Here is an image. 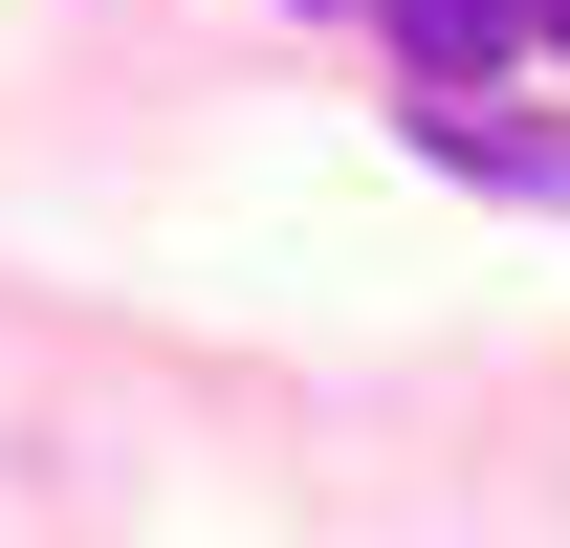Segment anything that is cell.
<instances>
[{
    "label": "cell",
    "mask_w": 570,
    "mask_h": 548,
    "mask_svg": "<svg viewBox=\"0 0 570 548\" xmlns=\"http://www.w3.org/2000/svg\"><path fill=\"white\" fill-rule=\"evenodd\" d=\"M395 133H417L439 176H483V198H570V133H527V110H483V88H417Z\"/></svg>",
    "instance_id": "obj_1"
},
{
    "label": "cell",
    "mask_w": 570,
    "mask_h": 548,
    "mask_svg": "<svg viewBox=\"0 0 570 548\" xmlns=\"http://www.w3.org/2000/svg\"><path fill=\"white\" fill-rule=\"evenodd\" d=\"M504 45H527V0H395V67L417 88H483Z\"/></svg>",
    "instance_id": "obj_2"
},
{
    "label": "cell",
    "mask_w": 570,
    "mask_h": 548,
    "mask_svg": "<svg viewBox=\"0 0 570 548\" xmlns=\"http://www.w3.org/2000/svg\"><path fill=\"white\" fill-rule=\"evenodd\" d=\"M527 45H570V0H527Z\"/></svg>",
    "instance_id": "obj_3"
}]
</instances>
